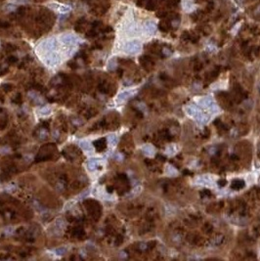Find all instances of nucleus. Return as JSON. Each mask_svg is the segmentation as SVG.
Listing matches in <instances>:
<instances>
[{
  "instance_id": "nucleus-14",
  "label": "nucleus",
  "mask_w": 260,
  "mask_h": 261,
  "mask_svg": "<svg viewBox=\"0 0 260 261\" xmlns=\"http://www.w3.org/2000/svg\"><path fill=\"white\" fill-rule=\"evenodd\" d=\"M108 141L112 146H114L117 142V137L115 135H110L108 137Z\"/></svg>"
},
{
  "instance_id": "nucleus-9",
  "label": "nucleus",
  "mask_w": 260,
  "mask_h": 261,
  "mask_svg": "<svg viewBox=\"0 0 260 261\" xmlns=\"http://www.w3.org/2000/svg\"><path fill=\"white\" fill-rule=\"evenodd\" d=\"M142 150L144 152V154L147 155V156H153V155L154 154V147L151 146V145H145L142 148Z\"/></svg>"
},
{
  "instance_id": "nucleus-5",
  "label": "nucleus",
  "mask_w": 260,
  "mask_h": 261,
  "mask_svg": "<svg viewBox=\"0 0 260 261\" xmlns=\"http://www.w3.org/2000/svg\"><path fill=\"white\" fill-rule=\"evenodd\" d=\"M199 103H201L202 106H203L205 108H207V109H213L215 108V105H214V102L211 98L209 97H205L202 98L201 101H199Z\"/></svg>"
},
{
  "instance_id": "nucleus-11",
  "label": "nucleus",
  "mask_w": 260,
  "mask_h": 261,
  "mask_svg": "<svg viewBox=\"0 0 260 261\" xmlns=\"http://www.w3.org/2000/svg\"><path fill=\"white\" fill-rule=\"evenodd\" d=\"M79 146L84 151H91V150H92V146H91V144L88 142V141H81V142L79 143Z\"/></svg>"
},
{
  "instance_id": "nucleus-3",
  "label": "nucleus",
  "mask_w": 260,
  "mask_h": 261,
  "mask_svg": "<svg viewBox=\"0 0 260 261\" xmlns=\"http://www.w3.org/2000/svg\"><path fill=\"white\" fill-rule=\"evenodd\" d=\"M61 41L66 45H75L78 42V37L72 33H65L61 36Z\"/></svg>"
},
{
  "instance_id": "nucleus-12",
  "label": "nucleus",
  "mask_w": 260,
  "mask_h": 261,
  "mask_svg": "<svg viewBox=\"0 0 260 261\" xmlns=\"http://www.w3.org/2000/svg\"><path fill=\"white\" fill-rule=\"evenodd\" d=\"M59 12L62 13V14H65V13H68L71 11V7L69 6H66V5H59Z\"/></svg>"
},
{
  "instance_id": "nucleus-7",
  "label": "nucleus",
  "mask_w": 260,
  "mask_h": 261,
  "mask_svg": "<svg viewBox=\"0 0 260 261\" xmlns=\"http://www.w3.org/2000/svg\"><path fill=\"white\" fill-rule=\"evenodd\" d=\"M131 95H132V92H130V91H125V92H122V93H120L118 95L117 101L118 102H124L126 100H128Z\"/></svg>"
},
{
  "instance_id": "nucleus-13",
  "label": "nucleus",
  "mask_w": 260,
  "mask_h": 261,
  "mask_svg": "<svg viewBox=\"0 0 260 261\" xmlns=\"http://www.w3.org/2000/svg\"><path fill=\"white\" fill-rule=\"evenodd\" d=\"M165 171H166V173H167L168 175H170V176H174V175H176V174H177L176 169H174L172 166H170V165H168V166L166 167Z\"/></svg>"
},
{
  "instance_id": "nucleus-16",
  "label": "nucleus",
  "mask_w": 260,
  "mask_h": 261,
  "mask_svg": "<svg viewBox=\"0 0 260 261\" xmlns=\"http://www.w3.org/2000/svg\"><path fill=\"white\" fill-rule=\"evenodd\" d=\"M55 252L57 253V254H59V255H63V254H65V253L66 252V249L65 248H60L55 249Z\"/></svg>"
},
{
  "instance_id": "nucleus-4",
  "label": "nucleus",
  "mask_w": 260,
  "mask_h": 261,
  "mask_svg": "<svg viewBox=\"0 0 260 261\" xmlns=\"http://www.w3.org/2000/svg\"><path fill=\"white\" fill-rule=\"evenodd\" d=\"M56 46H57V40H56V38H48V39L42 42L41 44V47L43 48L44 50H46L47 52L54 50Z\"/></svg>"
},
{
  "instance_id": "nucleus-10",
  "label": "nucleus",
  "mask_w": 260,
  "mask_h": 261,
  "mask_svg": "<svg viewBox=\"0 0 260 261\" xmlns=\"http://www.w3.org/2000/svg\"><path fill=\"white\" fill-rule=\"evenodd\" d=\"M196 118L198 119V121H199V122H202V123H205L207 121H208V115H207L206 114H205V112H199V114L196 115Z\"/></svg>"
},
{
  "instance_id": "nucleus-15",
  "label": "nucleus",
  "mask_w": 260,
  "mask_h": 261,
  "mask_svg": "<svg viewBox=\"0 0 260 261\" xmlns=\"http://www.w3.org/2000/svg\"><path fill=\"white\" fill-rule=\"evenodd\" d=\"M50 112H51V109L49 107H44L43 109H41L40 110V114L42 115H48Z\"/></svg>"
},
{
  "instance_id": "nucleus-8",
  "label": "nucleus",
  "mask_w": 260,
  "mask_h": 261,
  "mask_svg": "<svg viewBox=\"0 0 260 261\" xmlns=\"http://www.w3.org/2000/svg\"><path fill=\"white\" fill-rule=\"evenodd\" d=\"M186 110H187V112H188L189 115H194V116H196V115L199 114V112H201V111L199 110V108H196V106H194V105H190V106H188Z\"/></svg>"
},
{
  "instance_id": "nucleus-17",
  "label": "nucleus",
  "mask_w": 260,
  "mask_h": 261,
  "mask_svg": "<svg viewBox=\"0 0 260 261\" xmlns=\"http://www.w3.org/2000/svg\"><path fill=\"white\" fill-rule=\"evenodd\" d=\"M115 66H117V63H115L114 60H111V61L109 62L108 68H109V70H114L115 68Z\"/></svg>"
},
{
  "instance_id": "nucleus-1",
  "label": "nucleus",
  "mask_w": 260,
  "mask_h": 261,
  "mask_svg": "<svg viewBox=\"0 0 260 261\" xmlns=\"http://www.w3.org/2000/svg\"><path fill=\"white\" fill-rule=\"evenodd\" d=\"M140 50H141V43L136 40L127 42L124 46V51L128 54H136Z\"/></svg>"
},
{
  "instance_id": "nucleus-6",
  "label": "nucleus",
  "mask_w": 260,
  "mask_h": 261,
  "mask_svg": "<svg viewBox=\"0 0 260 261\" xmlns=\"http://www.w3.org/2000/svg\"><path fill=\"white\" fill-rule=\"evenodd\" d=\"M144 29H145L146 33H149V34H153L156 33L157 30V26L156 24H154V22H147L145 24V26H144Z\"/></svg>"
},
{
  "instance_id": "nucleus-2",
  "label": "nucleus",
  "mask_w": 260,
  "mask_h": 261,
  "mask_svg": "<svg viewBox=\"0 0 260 261\" xmlns=\"http://www.w3.org/2000/svg\"><path fill=\"white\" fill-rule=\"evenodd\" d=\"M44 62L50 67L57 66L59 64V62H60V57H59V55L57 54V53H55L53 51H50V52L47 53L46 56H45Z\"/></svg>"
}]
</instances>
